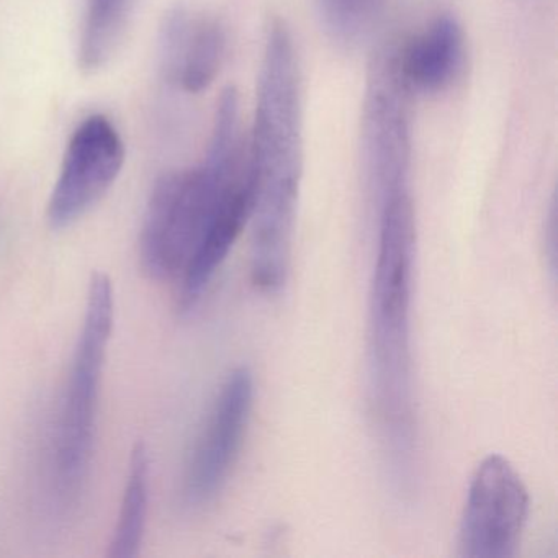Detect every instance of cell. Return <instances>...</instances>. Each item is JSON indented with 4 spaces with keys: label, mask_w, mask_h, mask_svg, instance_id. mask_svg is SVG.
<instances>
[{
    "label": "cell",
    "mask_w": 558,
    "mask_h": 558,
    "mask_svg": "<svg viewBox=\"0 0 558 558\" xmlns=\"http://www.w3.org/2000/svg\"><path fill=\"white\" fill-rule=\"evenodd\" d=\"M303 104L299 54L289 27L267 31L250 136L251 276L266 293L286 287L303 174Z\"/></svg>",
    "instance_id": "6da1fadb"
},
{
    "label": "cell",
    "mask_w": 558,
    "mask_h": 558,
    "mask_svg": "<svg viewBox=\"0 0 558 558\" xmlns=\"http://www.w3.org/2000/svg\"><path fill=\"white\" fill-rule=\"evenodd\" d=\"M253 202L250 136L241 126L236 90L221 94L201 165L156 182L140 234V260L151 279H182L218 215Z\"/></svg>",
    "instance_id": "7a4b0ae2"
},
{
    "label": "cell",
    "mask_w": 558,
    "mask_h": 558,
    "mask_svg": "<svg viewBox=\"0 0 558 558\" xmlns=\"http://www.w3.org/2000/svg\"><path fill=\"white\" fill-rule=\"evenodd\" d=\"M378 204V247L368 312V368L374 413L397 469L413 456L414 401L411 357L416 215L410 189Z\"/></svg>",
    "instance_id": "3957f363"
},
{
    "label": "cell",
    "mask_w": 558,
    "mask_h": 558,
    "mask_svg": "<svg viewBox=\"0 0 558 558\" xmlns=\"http://www.w3.org/2000/svg\"><path fill=\"white\" fill-rule=\"evenodd\" d=\"M113 325L116 293L112 280L107 274L96 272L90 279L83 328L74 345L51 436V480L58 501L64 508L76 505L89 473L100 385Z\"/></svg>",
    "instance_id": "277c9868"
},
{
    "label": "cell",
    "mask_w": 558,
    "mask_h": 558,
    "mask_svg": "<svg viewBox=\"0 0 558 558\" xmlns=\"http://www.w3.org/2000/svg\"><path fill=\"white\" fill-rule=\"evenodd\" d=\"M410 94L397 45H385L368 70L362 107V158L375 201L410 189Z\"/></svg>",
    "instance_id": "5b68a950"
},
{
    "label": "cell",
    "mask_w": 558,
    "mask_h": 558,
    "mask_svg": "<svg viewBox=\"0 0 558 558\" xmlns=\"http://www.w3.org/2000/svg\"><path fill=\"white\" fill-rule=\"evenodd\" d=\"M529 515V492L508 459L486 457L470 483L459 529L462 557H514Z\"/></svg>",
    "instance_id": "8992f818"
},
{
    "label": "cell",
    "mask_w": 558,
    "mask_h": 558,
    "mask_svg": "<svg viewBox=\"0 0 558 558\" xmlns=\"http://www.w3.org/2000/svg\"><path fill=\"white\" fill-rule=\"evenodd\" d=\"M125 162V143L109 117L94 113L68 142L48 202V223L63 230L89 214L110 191Z\"/></svg>",
    "instance_id": "52a82bcc"
},
{
    "label": "cell",
    "mask_w": 558,
    "mask_h": 558,
    "mask_svg": "<svg viewBox=\"0 0 558 558\" xmlns=\"http://www.w3.org/2000/svg\"><path fill=\"white\" fill-rule=\"evenodd\" d=\"M253 400L254 378L250 368L231 372L215 397L189 457L182 488L189 508L208 505L223 488L243 447Z\"/></svg>",
    "instance_id": "ba28073f"
},
{
    "label": "cell",
    "mask_w": 558,
    "mask_h": 558,
    "mask_svg": "<svg viewBox=\"0 0 558 558\" xmlns=\"http://www.w3.org/2000/svg\"><path fill=\"white\" fill-rule=\"evenodd\" d=\"M159 50L166 81L182 93L201 94L220 73L227 34L214 15L175 8L162 22Z\"/></svg>",
    "instance_id": "9c48e42d"
},
{
    "label": "cell",
    "mask_w": 558,
    "mask_h": 558,
    "mask_svg": "<svg viewBox=\"0 0 558 558\" xmlns=\"http://www.w3.org/2000/svg\"><path fill=\"white\" fill-rule=\"evenodd\" d=\"M465 57L462 25L452 14H440L423 32L398 47L404 83L413 90L437 94L452 86Z\"/></svg>",
    "instance_id": "30bf717a"
},
{
    "label": "cell",
    "mask_w": 558,
    "mask_h": 558,
    "mask_svg": "<svg viewBox=\"0 0 558 558\" xmlns=\"http://www.w3.org/2000/svg\"><path fill=\"white\" fill-rule=\"evenodd\" d=\"M149 501V456L145 444H136L130 456L122 508L110 541L109 557H138L145 537Z\"/></svg>",
    "instance_id": "8fae6325"
},
{
    "label": "cell",
    "mask_w": 558,
    "mask_h": 558,
    "mask_svg": "<svg viewBox=\"0 0 558 558\" xmlns=\"http://www.w3.org/2000/svg\"><path fill=\"white\" fill-rule=\"evenodd\" d=\"M133 2L135 0H87L77 51L84 71L94 73L110 60L129 24Z\"/></svg>",
    "instance_id": "7c38bea8"
},
{
    "label": "cell",
    "mask_w": 558,
    "mask_h": 558,
    "mask_svg": "<svg viewBox=\"0 0 558 558\" xmlns=\"http://www.w3.org/2000/svg\"><path fill=\"white\" fill-rule=\"evenodd\" d=\"M385 4L387 0H315L326 34L342 45H354L367 37Z\"/></svg>",
    "instance_id": "4fadbf2b"
},
{
    "label": "cell",
    "mask_w": 558,
    "mask_h": 558,
    "mask_svg": "<svg viewBox=\"0 0 558 558\" xmlns=\"http://www.w3.org/2000/svg\"><path fill=\"white\" fill-rule=\"evenodd\" d=\"M0 238H2V225H0Z\"/></svg>",
    "instance_id": "5bb4252c"
}]
</instances>
